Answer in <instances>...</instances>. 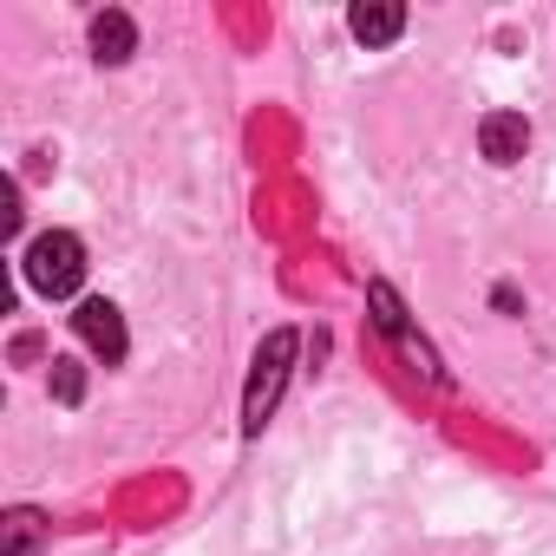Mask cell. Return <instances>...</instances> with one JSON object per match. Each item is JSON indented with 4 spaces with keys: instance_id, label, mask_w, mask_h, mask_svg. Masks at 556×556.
<instances>
[{
    "instance_id": "6da1fadb",
    "label": "cell",
    "mask_w": 556,
    "mask_h": 556,
    "mask_svg": "<svg viewBox=\"0 0 556 556\" xmlns=\"http://www.w3.org/2000/svg\"><path fill=\"white\" fill-rule=\"evenodd\" d=\"M295 348H302L295 328H275V334L255 348V374H249V393H242V432H262V426H268L275 400H282V387H289V361H295Z\"/></svg>"
},
{
    "instance_id": "7a4b0ae2",
    "label": "cell",
    "mask_w": 556,
    "mask_h": 556,
    "mask_svg": "<svg viewBox=\"0 0 556 556\" xmlns=\"http://www.w3.org/2000/svg\"><path fill=\"white\" fill-rule=\"evenodd\" d=\"M27 282L40 289V295H73L79 282H86V242L73 236V229H47V236H34V249H27Z\"/></svg>"
},
{
    "instance_id": "3957f363",
    "label": "cell",
    "mask_w": 556,
    "mask_h": 556,
    "mask_svg": "<svg viewBox=\"0 0 556 556\" xmlns=\"http://www.w3.org/2000/svg\"><path fill=\"white\" fill-rule=\"evenodd\" d=\"M73 328H79V341H86L105 367H118V361H125V315H118L112 302H79Z\"/></svg>"
},
{
    "instance_id": "277c9868",
    "label": "cell",
    "mask_w": 556,
    "mask_h": 556,
    "mask_svg": "<svg viewBox=\"0 0 556 556\" xmlns=\"http://www.w3.org/2000/svg\"><path fill=\"white\" fill-rule=\"evenodd\" d=\"M478 144H484V157H491V164H517V157H523V144H530L523 112H491V118L478 125Z\"/></svg>"
},
{
    "instance_id": "5b68a950",
    "label": "cell",
    "mask_w": 556,
    "mask_h": 556,
    "mask_svg": "<svg viewBox=\"0 0 556 556\" xmlns=\"http://www.w3.org/2000/svg\"><path fill=\"white\" fill-rule=\"evenodd\" d=\"M348 27H354L367 47H387V40H400V27H406V8H400V0H361V8L348 14Z\"/></svg>"
},
{
    "instance_id": "8992f818",
    "label": "cell",
    "mask_w": 556,
    "mask_h": 556,
    "mask_svg": "<svg viewBox=\"0 0 556 556\" xmlns=\"http://www.w3.org/2000/svg\"><path fill=\"white\" fill-rule=\"evenodd\" d=\"M131 47H138V34H131V21H125L118 8L92 14V53H99L105 66H125V60H131Z\"/></svg>"
},
{
    "instance_id": "52a82bcc",
    "label": "cell",
    "mask_w": 556,
    "mask_h": 556,
    "mask_svg": "<svg viewBox=\"0 0 556 556\" xmlns=\"http://www.w3.org/2000/svg\"><path fill=\"white\" fill-rule=\"evenodd\" d=\"M34 536H40V517H34V510H14V517H8V556H27Z\"/></svg>"
},
{
    "instance_id": "ba28073f",
    "label": "cell",
    "mask_w": 556,
    "mask_h": 556,
    "mask_svg": "<svg viewBox=\"0 0 556 556\" xmlns=\"http://www.w3.org/2000/svg\"><path fill=\"white\" fill-rule=\"evenodd\" d=\"M53 387H60V400H79V367L73 361H53Z\"/></svg>"
}]
</instances>
